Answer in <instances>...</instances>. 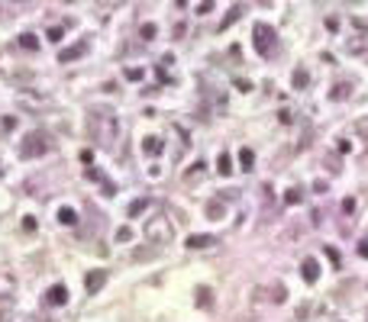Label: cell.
<instances>
[{"instance_id":"cell-20","label":"cell","mask_w":368,"mask_h":322,"mask_svg":"<svg viewBox=\"0 0 368 322\" xmlns=\"http://www.w3.org/2000/svg\"><path fill=\"white\" fill-rule=\"evenodd\" d=\"M129 238H133V229H129V225H120V229H117V242H129Z\"/></svg>"},{"instance_id":"cell-6","label":"cell","mask_w":368,"mask_h":322,"mask_svg":"<svg viewBox=\"0 0 368 322\" xmlns=\"http://www.w3.org/2000/svg\"><path fill=\"white\" fill-rule=\"evenodd\" d=\"M107 284V271H87V277H84V287H87V293H97L100 287Z\"/></svg>"},{"instance_id":"cell-15","label":"cell","mask_w":368,"mask_h":322,"mask_svg":"<svg viewBox=\"0 0 368 322\" xmlns=\"http://www.w3.org/2000/svg\"><path fill=\"white\" fill-rule=\"evenodd\" d=\"M19 49H26V52H36V49H39V39L32 36V32H23V36H19Z\"/></svg>"},{"instance_id":"cell-22","label":"cell","mask_w":368,"mask_h":322,"mask_svg":"<svg viewBox=\"0 0 368 322\" xmlns=\"http://www.w3.org/2000/svg\"><path fill=\"white\" fill-rule=\"evenodd\" d=\"M356 132L362 135V139H368V116H362V119L356 122Z\"/></svg>"},{"instance_id":"cell-16","label":"cell","mask_w":368,"mask_h":322,"mask_svg":"<svg viewBox=\"0 0 368 322\" xmlns=\"http://www.w3.org/2000/svg\"><path fill=\"white\" fill-rule=\"evenodd\" d=\"M146 207H152V200H149V197H139V200H136V203H129V216H139L142 213V210H146Z\"/></svg>"},{"instance_id":"cell-3","label":"cell","mask_w":368,"mask_h":322,"mask_svg":"<svg viewBox=\"0 0 368 322\" xmlns=\"http://www.w3.org/2000/svg\"><path fill=\"white\" fill-rule=\"evenodd\" d=\"M52 148V142H49V135L42 132V129H32V132H26V139L19 142V158H42L45 152Z\"/></svg>"},{"instance_id":"cell-17","label":"cell","mask_w":368,"mask_h":322,"mask_svg":"<svg viewBox=\"0 0 368 322\" xmlns=\"http://www.w3.org/2000/svg\"><path fill=\"white\" fill-rule=\"evenodd\" d=\"M58 222H61V225H74V222H78V216H74V210L61 207V210H58Z\"/></svg>"},{"instance_id":"cell-27","label":"cell","mask_w":368,"mask_h":322,"mask_svg":"<svg viewBox=\"0 0 368 322\" xmlns=\"http://www.w3.org/2000/svg\"><path fill=\"white\" fill-rule=\"evenodd\" d=\"M346 91H349V87H346V84H339L336 91H333V100H343V97H346Z\"/></svg>"},{"instance_id":"cell-25","label":"cell","mask_w":368,"mask_h":322,"mask_svg":"<svg viewBox=\"0 0 368 322\" xmlns=\"http://www.w3.org/2000/svg\"><path fill=\"white\" fill-rule=\"evenodd\" d=\"M61 36H65V29H61V26H55V29H49V39H52V42H58Z\"/></svg>"},{"instance_id":"cell-5","label":"cell","mask_w":368,"mask_h":322,"mask_svg":"<svg viewBox=\"0 0 368 322\" xmlns=\"http://www.w3.org/2000/svg\"><path fill=\"white\" fill-rule=\"evenodd\" d=\"M45 303H49V306H65V303H68V287H65V284L49 287V293H45Z\"/></svg>"},{"instance_id":"cell-14","label":"cell","mask_w":368,"mask_h":322,"mask_svg":"<svg viewBox=\"0 0 368 322\" xmlns=\"http://www.w3.org/2000/svg\"><path fill=\"white\" fill-rule=\"evenodd\" d=\"M216 171H220V174H233V158H229V152L216 155Z\"/></svg>"},{"instance_id":"cell-23","label":"cell","mask_w":368,"mask_h":322,"mask_svg":"<svg viewBox=\"0 0 368 322\" xmlns=\"http://www.w3.org/2000/svg\"><path fill=\"white\" fill-rule=\"evenodd\" d=\"M139 36H142V39H146V42H149V39L155 36V26H152V23H146V26H142V29H139Z\"/></svg>"},{"instance_id":"cell-12","label":"cell","mask_w":368,"mask_h":322,"mask_svg":"<svg viewBox=\"0 0 368 322\" xmlns=\"http://www.w3.org/2000/svg\"><path fill=\"white\" fill-rule=\"evenodd\" d=\"M216 245V235H190L187 238V248H210Z\"/></svg>"},{"instance_id":"cell-10","label":"cell","mask_w":368,"mask_h":322,"mask_svg":"<svg viewBox=\"0 0 368 322\" xmlns=\"http://www.w3.org/2000/svg\"><path fill=\"white\" fill-rule=\"evenodd\" d=\"M16 313V300L13 297H0V322H10Z\"/></svg>"},{"instance_id":"cell-26","label":"cell","mask_w":368,"mask_h":322,"mask_svg":"<svg viewBox=\"0 0 368 322\" xmlns=\"http://www.w3.org/2000/svg\"><path fill=\"white\" fill-rule=\"evenodd\" d=\"M359 258H365V261H368V238L359 242Z\"/></svg>"},{"instance_id":"cell-18","label":"cell","mask_w":368,"mask_h":322,"mask_svg":"<svg viewBox=\"0 0 368 322\" xmlns=\"http://www.w3.org/2000/svg\"><path fill=\"white\" fill-rule=\"evenodd\" d=\"M239 161H242V168L249 171L252 164H255V152H252V148H239Z\"/></svg>"},{"instance_id":"cell-2","label":"cell","mask_w":368,"mask_h":322,"mask_svg":"<svg viewBox=\"0 0 368 322\" xmlns=\"http://www.w3.org/2000/svg\"><path fill=\"white\" fill-rule=\"evenodd\" d=\"M142 235H146V242H152V245H172L175 225H172L168 216H152V219H146V225H142Z\"/></svg>"},{"instance_id":"cell-13","label":"cell","mask_w":368,"mask_h":322,"mask_svg":"<svg viewBox=\"0 0 368 322\" xmlns=\"http://www.w3.org/2000/svg\"><path fill=\"white\" fill-rule=\"evenodd\" d=\"M223 216H226L223 200H210V203H207V219H223Z\"/></svg>"},{"instance_id":"cell-19","label":"cell","mask_w":368,"mask_h":322,"mask_svg":"<svg viewBox=\"0 0 368 322\" xmlns=\"http://www.w3.org/2000/svg\"><path fill=\"white\" fill-rule=\"evenodd\" d=\"M301 200H304V190H301V187H291L288 197H284V203H291V207H294V203H301Z\"/></svg>"},{"instance_id":"cell-9","label":"cell","mask_w":368,"mask_h":322,"mask_svg":"<svg viewBox=\"0 0 368 322\" xmlns=\"http://www.w3.org/2000/svg\"><path fill=\"white\" fill-rule=\"evenodd\" d=\"M84 52H87V42H78V45H71V49H65V52H61V55H58V61H61V65H68V61L81 58Z\"/></svg>"},{"instance_id":"cell-1","label":"cell","mask_w":368,"mask_h":322,"mask_svg":"<svg viewBox=\"0 0 368 322\" xmlns=\"http://www.w3.org/2000/svg\"><path fill=\"white\" fill-rule=\"evenodd\" d=\"M87 129H91V139L97 142L100 148H113L117 132H120V119L110 107H91V113H87Z\"/></svg>"},{"instance_id":"cell-11","label":"cell","mask_w":368,"mask_h":322,"mask_svg":"<svg viewBox=\"0 0 368 322\" xmlns=\"http://www.w3.org/2000/svg\"><path fill=\"white\" fill-rule=\"evenodd\" d=\"M194 300H197V306H200V310H210V306H213V293H210V287H197V290H194Z\"/></svg>"},{"instance_id":"cell-8","label":"cell","mask_w":368,"mask_h":322,"mask_svg":"<svg viewBox=\"0 0 368 322\" xmlns=\"http://www.w3.org/2000/svg\"><path fill=\"white\" fill-rule=\"evenodd\" d=\"M301 274H304V280H307V284H317V277H320V264L313 261V258H304Z\"/></svg>"},{"instance_id":"cell-28","label":"cell","mask_w":368,"mask_h":322,"mask_svg":"<svg viewBox=\"0 0 368 322\" xmlns=\"http://www.w3.org/2000/svg\"><path fill=\"white\" fill-rule=\"evenodd\" d=\"M343 210H346V213H356V200H352V197H349V200H343Z\"/></svg>"},{"instance_id":"cell-24","label":"cell","mask_w":368,"mask_h":322,"mask_svg":"<svg viewBox=\"0 0 368 322\" xmlns=\"http://www.w3.org/2000/svg\"><path fill=\"white\" fill-rule=\"evenodd\" d=\"M126 78H129V81H142V68H129Z\"/></svg>"},{"instance_id":"cell-4","label":"cell","mask_w":368,"mask_h":322,"mask_svg":"<svg viewBox=\"0 0 368 322\" xmlns=\"http://www.w3.org/2000/svg\"><path fill=\"white\" fill-rule=\"evenodd\" d=\"M255 52L262 55V58H268L271 52H275V45H278V36H275V29H271L268 23H255Z\"/></svg>"},{"instance_id":"cell-21","label":"cell","mask_w":368,"mask_h":322,"mask_svg":"<svg viewBox=\"0 0 368 322\" xmlns=\"http://www.w3.org/2000/svg\"><path fill=\"white\" fill-rule=\"evenodd\" d=\"M294 84L297 87H307V84H310V74H307V71H294Z\"/></svg>"},{"instance_id":"cell-7","label":"cell","mask_w":368,"mask_h":322,"mask_svg":"<svg viewBox=\"0 0 368 322\" xmlns=\"http://www.w3.org/2000/svg\"><path fill=\"white\" fill-rule=\"evenodd\" d=\"M162 148H165V145H162V139H159V135H146V139H142V152H146L149 158H159V155H162Z\"/></svg>"}]
</instances>
